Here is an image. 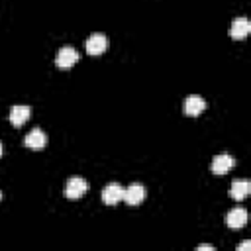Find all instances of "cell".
<instances>
[{
  "instance_id": "cell-14",
  "label": "cell",
  "mask_w": 251,
  "mask_h": 251,
  "mask_svg": "<svg viewBox=\"0 0 251 251\" xmlns=\"http://www.w3.org/2000/svg\"><path fill=\"white\" fill-rule=\"evenodd\" d=\"M247 247H249V241H243V243H241V245H239L237 249H239V251H245Z\"/></svg>"
},
{
  "instance_id": "cell-7",
  "label": "cell",
  "mask_w": 251,
  "mask_h": 251,
  "mask_svg": "<svg viewBox=\"0 0 251 251\" xmlns=\"http://www.w3.org/2000/svg\"><path fill=\"white\" fill-rule=\"evenodd\" d=\"M249 192H251V182H249V180H245V178H235V180L231 182L229 196H231L235 202H241Z\"/></svg>"
},
{
  "instance_id": "cell-1",
  "label": "cell",
  "mask_w": 251,
  "mask_h": 251,
  "mask_svg": "<svg viewBox=\"0 0 251 251\" xmlns=\"http://www.w3.org/2000/svg\"><path fill=\"white\" fill-rule=\"evenodd\" d=\"M86 190H88V184H86V180H84L82 176H71V178L67 180V186H65V196L71 198V200H76V198H80Z\"/></svg>"
},
{
  "instance_id": "cell-2",
  "label": "cell",
  "mask_w": 251,
  "mask_h": 251,
  "mask_svg": "<svg viewBox=\"0 0 251 251\" xmlns=\"http://www.w3.org/2000/svg\"><path fill=\"white\" fill-rule=\"evenodd\" d=\"M78 59H80V55H78L71 45H65V47H61V49H59L55 63H57V67H59V69H71Z\"/></svg>"
},
{
  "instance_id": "cell-9",
  "label": "cell",
  "mask_w": 251,
  "mask_h": 251,
  "mask_svg": "<svg viewBox=\"0 0 251 251\" xmlns=\"http://www.w3.org/2000/svg\"><path fill=\"white\" fill-rule=\"evenodd\" d=\"M226 224H227V227H231V229L243 227V226L247 224V212H245L243 208H233V210H229L227 216H226Z\"/></svg>"
},
{
  "instance_id": "cell-8",
  "label": "cell",
  "mask_w": 251,
  "mask_h": 251,
  "mask_svg": "<svg viewBox=\"0 0 251 251\" xmlns=\"http://www.w3.org/2000/svg\"><path fill=\"white\" fill-rule=\"evenodd\" d=\"M24 143H25V147H29V149H43V147L47 145V135L43 133V129L35 127V129H31V131L25 135Z\"/></svg>"
},
{
  "instance_id": "cell-13",
  "label": "cell",
  "mask_w": 251,
  "mask_h": 251,
  "mask_svg": "<svg viewBox=\"0 0 251 251\" xmlns=\"http://www.w3.org/2000/svg\"><path fill=\"white\" fill-rule=\"evenodd\" d=\"M198 251H214V245H198Z\"/></svg>"
},
{
  "instance_id": "cell-15",
  "label": "cell",
  "mask_w": 251,
  "mask_h": 251,
  "mask_svg": "<svg viewBox=\"0 0 251 251\" xmlns=\"http://www.w3.org/2000/svg\"><path fill=\"white\" fill-rule=\"evenodd\" d=\"M0 157H2V143H0Z\"/></svg>"
},
{
  "instance_id": "cell-12",
  "label": "cell",
  "mask_w": 251,
  "mask_h": 251,
  "mask_svg": "<svg viewBox=\"0 0 251 251\" xmlns=\"http://www.w3.org/2000/svg\"><path fill=\"white\" fill-rule=\"evenodd\" d=\"M29 116H31V108L20 104V106H12L10 108V116L8 118H10V122L14 126H22V124H25L29 120Z\"/></svg>"
},
{
  "instance_id": "cell-6",
  "label": "cell",
  "mask_w": 251,
  "mask_h": 251,
  "mask_svg": "<svg viewBox=\"0 0 251 251\" xmlns=\"http://www.w3.org/2000/svg\"><path fill=\"white\" fill-rule=\"evenodd\" d=\"M233 165H235V159H233L231 155H227V153H222V155H216V157L212 159L210 169H212V173H216V175H226Z\"/></svg>"
},
{
  "instance_id": "cell-11",
  "label": "cell",
  "mask_w": 251,
  "mask_h": 251,
  "mask_svg": "<svg viewBox=\"0 0 251 251\" xmlns=\"http://www.w3.org/2000/svg\"><path fill=\"white\" fill-rule=\"evenodd\" d=\"M204 110H206V100H204V98L192 94V96H188V98L184 100V114H186V116H198V114H202Z\"/></svg>"
},
{
  "instance_id": "cell-3",
  "label": "cell",
  "mask_w": 251,
  "mask_h": 251,
  "mask_svg": "<svg viewBox=\"0 0 251 251\" xmlns=\"http://www.w3.org/2000/svg\"><path fill=\"white\" fill-rule=\"evenodd\" d=\"M145 186L143 184H139V182H133V184H129L126 190H124V200H126V204H129V206H139L143 200H145Z\"/></svg>"
},
{
  "instance_id": "cell-10",
  "label": "cell",
  "mask_w": 251,
  "mask_h": 251,
  "mask_svg": "<svg viewBox=\"0 0 251 251\" xmlns=\"http://www.w3.org/2000/svg\"><path fill=\"white\" fill-rule=\"evenodd\" d=\"M249 31H251V24H249L247 18H235V20L231 22L229 35H231L233 39H243V37H247Z\"/></svg>"
},
{
  "instance_id": "cell-5",
  "label": "cell",
  "mask_w": 251,
  "mask_h": 251,
  "mask_svg": "<svg viewBox=\"0 0 251 251\" xmlns=\"http://www.w3.org/2000/svg\"><path fill=\"white\" fill-rule=\"evenodd\" d=\"M84 47H86V53H88V55H100V53L106 51L108 39H106V35H102V33H92V35L86 39Z\"/></svg>"
},
{
  "instance_id": "cell-16",
  "label": "cell",
  "mask_w": 251,
  "mask_h": 251,
  "mask_svg": "<svg viewBox=\"0 0 251 251\" xmlns=\"http://www.w3.org/2000/svg\"><path fill=\"white\" fill-rule=\"evenodd\" d=\"M0 198H2V192H0Z\"/></svg>"
},
{
  "instance_id": "cell-4",
  "label": "cell",
  "mask_w": 251,
  "mask_h": 251,
  "mask_svg": "<svg viewBox=\"0 0 251 251\" xmlns=\"http://www.w3.org/2000/svg\"><path fill=\"white\" fill-rule=\"evenodd\" d=\"M120 200H124V188L118 182H110L102 188V202L108 206H116Z\"/></svg>"
}]
</instances>
